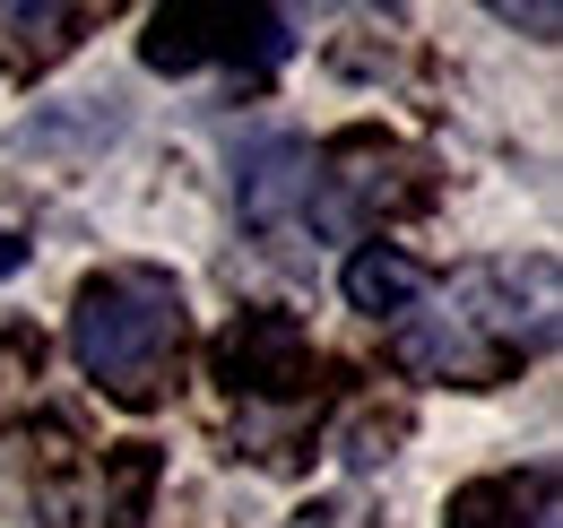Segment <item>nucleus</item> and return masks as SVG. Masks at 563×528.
Segmentation results:
<instances>
[{
	"label": "nucleus",
	"instance_id": "obj_4",
	"mask_svg": "<svg viewBox=\"0 0 563 528\" xmlns=\"http://www.w3.org/2000/svg\"><path fill=\"white\" fill-rule=\"evenodd\" d=\"M286 53V18L269 9H234V0H209V9H156L140 35L147 69H209V62H269Z\"/></svg>",
	"mask_w": 563,
	"mask_h": 528
},
{
	"label": "nucleus",
	"instance_id": "obj_3",
	"mask_svg": "<svg viewBox=\"0 0 563 528\" xmlns=\"http://www.w3.org/2000/svg\"><path fill=\"white\" fill-rule=\"evenodd\" d=\"M424 199H433V156L373 131V122L339 131L303 174V208L321 217V234H373L390 217H417Z\"/></svg>",
	"mask_w": 563,
	"mask_h": 528
},
{
	"label": "nucleus",
	"instance_id": "obj_12",
	"mask_svg": "<svg viewBox=\"0 0 563 528\" xmlns=\"http://www.w3.org/2000/svg\"><path fill=\"white\" fill-rule=\"evenodd\" d=\"M278 528H382L373 520V503L364 494H312L295 520H278Z\"/></svg>",
	"mask_w": 563,
	"mask_h": 528
},
{
	"label": "nucleus",
	"instance_id": "obj_1",
	"mask_svg": "<svg viewBox=\"0 0 563 528\" xmlns=\"http://www.w3.org/2000/svg\"><path fill=\"white\" fill-rule=\"evenodd\" d=\"M547 338H555V261H529V268H468L442 312H424V321H408L390 338V355L424 382L494 391Z\"/></svg>",
	"mask_w": 563,
	"mask_h": 528
},
{
	"label": "nucleus",
	"instance_id": "obj_9",
	"mask_svg": "<svg viewBox=\"0 0 563 528\" xmlns=\"http://www.w3.org/2000/svg\"><path fill=\"white\" fill-rule=\"evenodd\" d=\"M303 174H312V147H295V139H269V147L252 156V183H243V208H252V226H286V199L303 191Z\"/></svg>",
	"mask_w": 563,
	"mask_h": 528
},
{
	"label": "nucleus",
	"instance_id": "obj_8",
	"mask_svg": "<svg viewBox=\"0 0 563 528\" xmlns=\"http://www.w3.org/2000/svg\"><path fill=\"white\" fill-rule=\"evenodd\" d=\"M424 286H433L424 261L390 252V243H364V252L347 261V304H355V312H373V321H382V312H408Z\"/></svg>",
	"mask_w": 563,
	"mask_h": 528
},
{
	"label": "nucleus",
	"instance_id": "obj_6",
	"mask_svg": "<svg viewBox=\"0 0 563 528\" xmlns=\"http://www.w3.org/2000/svg\"><path fill=\"white\" fill-rule=\"evenodd\" d=\"M147 494H156V451L122 442V451H104V468H87L78 485H62L53 512H62V528H140Z\"/></svg>",
	"mask_w": 563,
	"mask_h": 528
},
{
	"label": "nucleus",
	"instance_id": "obj_2",
	"mask_svg": "<svg viewBox=\"0 0 563 528\" xmlns=\"http://www.w3.org/2000/svg\"><path fill=\"white\" fill-rule=\"evenodd\" d=\"M70 355L78 373L113 407H156L183 382V355H191V312H183V286L156 261H113L78 286L70 304Z\"/></svg>",
	"mask_w": 563,
	"mask_h": 528
},
{
	"label": "nucleus",
	"instance_id": "obj_13",
	"mask_svg": "<svg viewBox=\"0 0 563 528\" xmlns=\"http://www.w3.org/2000/svg\"><path fill=\"white\" fill-rule=\"evenodd\" d=\"M494 18H503V26H538V35H555V9H520V0H503Z\"/></svg>",
	"mask_w": 563,
	"mask_h": 528
},
{
	"label": "nucleus",
	"instance_id": "obj_14",
	"mask_svg": "<svg viewBox=\"0 0 563 528\" xmlns=\"http://www.w3.org/2000/svg\"><path fill=\"white\" fill-rule=\"evenodd\" d=\"M18 268H26V243H18L9 226H0V277H18Z\"/></svg>",
	"mask_w": 563,
	"mask_h": 528
},
{
	"label": "nucleus",
	"instance_id": "obj_5",
	"mask_svg": "<svg viewBox=\"0 0 563 528\" xmlns=\"http://www.w3.org/2000/svg\"><path fill=\"white\" fill-rule=\"evenodd\" d=\"M209 373H217L234 398L278 407V398H303V391H312L321 355H312V338H303V321H295V312H243V321L209 346Z\"/></svg>",
	"mask_w": 563,
	"mask_h": 528
},
{
	"label": "nucleus",
	"instance_id": "obj_10",
	"mask_svg": "<svg viewBox=\"0 0 563 528\" xmlns=\"http://www.w3.org/2000/svg\"><path fill=\"white\" fill-rule=\"evenodd\" d=\"M399 433H408V407H382V398H364V407H355L347 425L330 433V451H339L347 468H382Z\"/></svg>",
	"mask_w": 563,
	"mask_h": 528
},
{
	"label": "nucleus",
	"instance_id": "obj_11",
	"mask_svg": "<svg viewBox=\"0 0 563 528\" xmlns=\"http://www.w3.org/2000/svg\"><path fill=\"white\" fill-rule=\"evenodd\" d=\"M9 26H26V62H62L87 26V9H9Z\"/></svg>",
	"mask_w": 563,
	"mask_h": 528
},
{
	"label": "nucleus",
	"instance_id": "obj_7",
	"mask_svg": "<svg viewBox=\"0 0 563 528\" xmlns=\"http://www.w3.org/2000/svg\"><path fill=\"white\" fill-rule=\"evenodd\" d=\"M547 520H555V468H494L442 503V528H547Z\"/></svg>",
	"mask_w": 563,
	"mask_h": 528
}]
</instances>
